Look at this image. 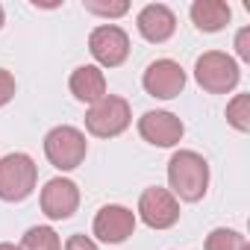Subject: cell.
I'll use <instances>...</instances> for the list:
<instances>
[{"mask_svg": "<svg viewBox=\"0 0 250 250\" xmlns=\"http://www.w3.org/2000/svg\"><path fill=\"white\" fill-rule=\"evenodd\" d=\"M168 186L177 200L197 203L209 188V162L194 150H177L168 162Z\"/></svg>", "mask_w": 250, "mask_h": 250, "instance_id": "cell-1", "label": "cell"}, {"mask_svg": "<svg viewBox=\"0 0 250 250\" xmlns=\"http://www.w3.org/2000/svg\"><path fill=\"white\" fill-rule=\"evenodd\" d=\"M39 183V165L27 153H6L0 159V200L21 203Z\"/></svg>", "mask_w": 250, "mask_h": 250, "instance_id": "cell-2", "label": "cell"}, {"mask_svg": "<svg viewBox=\"0 0 250 250\" xmlns=\"http://www.w3.org/2000/svg\"><path fill=\"white\" fill-rule=\"evenodd\" d=\"M130 124H133V109L118 94L100 97L85 112V130L94 139H115V136H121L124 130H127Z\"/></svg>", "mask_w": 250, "mask_h": 250, "instance_id": "cell-3", "label": "cell"}, {"mask_svg": "<svg viewBox=\"0 0 250 250\" xmlns=\"http://www.w3.org/2000/svg\"><path fill=\"white\" fill-rule=\"evenodd\" d=\"M194 80L209 94H229L238 85L241 71H238V62L232 56H227L221 50H206L194 62Z\"/></svg>", "mask_w": 250, "mask_h": 250, "instance_id": "cell-4", "label": "cell"}, {"mask_svg": "<svg viewBox=\"0 0 250 250\" xmlns=\"http://www.w3.org/2000/svg\"><path fill=\"white\" fill-rule=\"evenodd\" d=\"M88 153V142L85 136L77 130V127H68V124H62V127H53L47 136H44V156L53 168L59 171H74L83 165Z\"/></svg>", "mask_w": 250, "mask_h": 250, "instance_id": "cell-5", "label": "cell"}, {"mask_svg": "<svg viewBox=\"0 0 250 250\" xmlns=\"http://www.w3.org/2000/svg\"><path fill=\"white\" fill-rule=\"evenodd\" d=\"M88 50L100 68H118L130 56V36L118 24H100L88 36Z\"/></svg>", "mask_w": 250, "mask_h": 250, "instance_id": "cell-6", "label": "cell"}, {"mask_svg": "<svg viewBox=\"0 0 250 250\" xmlns=\"http://www.w3.org/2000/svg\"><path fill=\"white\" fill-rule=\"evenodd\" d=\"M139 218L150 229H171L180 221V200L159 186H150L139 197Z\"/></svg>", "mask_w": 250, "mask_h": 250, "instance_id": "cell-7", "label": "cell"}, {"mask_svg": "<svg viewBox=\"0 0 250 250\" xmlns=\"http://www.w3.org/2000/svg\"><path fill=\"white\" fill-rule=\"evenodd\" d=\"M142 85L150 97H159V100H174L183 88H186V71L180 62L174 59H156L147 65L145 77H142Z\"/></svg>", "mask_w": 250, "mask_h": 250, "instance_id": "cell-8", "label": "cell"}, {"mask_svg": "<svg viewBox=\"0 0 250 250\" xmlns=\"http://www.w3.org/2000/svg\"><path fill=\"white\" fill-rule=\"evenodd\" d=\"M42 212L50 218V221H68L77 209H80V188L74 180H65V177H53L44 183L42 188Z\"/></svg>", "mask_w": 250, "mask_h": 250, "instance_id": "cell-9", "label": "cell"}, {"mask_svg": "<svg viewBox=\"0 0 250 250\" xmlns=\"http://www.w3.org/2000/svg\"><path fill=\"white\" fill-rule=\"evenodd\" d=\"M94 235L106 244H121L127 241L133 232H136V212L127 209V206H118V203H109L103 206L97 215H94V224H91Z\"/></svg>", "mask_w": 250, "mask_h": 250, "instance_id": "cell-10", "label": "cell"}, {"mask_svg": "<svg viewBox=\"0 0 250 250\" xmlns=\"http://www.w3.org/2000/svg\"><path fill=\"white\" fill-rule=\"evenodd\" d=\"M186 127L174 112H145L139 118V136L153 147H174L180 145Z\"/></svg>", "mask_w": 250, "mask_h": 250, "instance_id": "cell-11", "label": "cell"}, {"mask_svg": "<svg viewBox=\"0 0 250 250\" xmlns=\"http://www.w3.org/2000/svg\"><path fill=\"white\" fill-rule=\"evenodd\" d=\"M136 27H139V33H142L145 42H150V44H165V42L174 36V30H177V15H174L165 3H147V6L139 12Z\"/></svg>", "mask_w": 250, "mask_h": 250, "instance_id": "cell-12", "label": "cell"}, {"mask_svg": "<svg viewBox=\"0 0 250 250\" xmlns=\"http://www.w3.org/2000/svg\"><path fill=\"white\" fill-rule=\"evenodd\" d=\"M68 88L80 103L91 106L100 97H106V77L97 65H80V68H74V74L68 80Z\"/></svg>", "mask_w": 250, "mask_h": 250, "instance_id": "cell-13", "label": "cell"}, {"mask_svg": "<svg viewBox=\"0 0 250 250\" xmlns=\"http://www.w3.org/2000/svg\"><path fill=\"white\" fill-rule=\"evenodd\" d=\"M232 9L224 0H194L191 3V21L200 33H218L229 24Z\"/></svg>", "mask_w": 250, "mask_h": 250, "instance_id": "cell-14", "label": "cell"}, {"mask_svg": "<svg viewBox=\"0 0 250 250\" xmlns=\"http://www.w3.org/2000/svg\"><path fill=\"white\" fill-rule=\"evenodd\" d=\"M21 250H62L53 227H30L21 238Z\"/></svg>", "mask_w": 250, "mask_h": 250, "instance_id": "cell-15", "label": "cell"}, {"mask_svg": "<svg viewBox=\"0 0 250 250\" xmlns=\"http://www.w3.org/2000/svg\"><path fill=\"white\" fill-rule=\"evenodd\" d=\"M227 124L238 133H250V94H235L227 103Z\"/></svg>", "mask_w": 250, "mask_h": 250, "instance_id": "cell-16", "label": "cell"}, {"mask_svg": "<svg viewBox=\"0 0 250 250\" xmlns=\"http://www.w3.org/2000/svg\"><path fill=\"white\" fill-rule=\"evenodd\" d=\"M247 244V238L238 232V229H227V227H218L206 235V244L203 250H241Z\"/></svg>", "mask_w": 250, "mask_h": 250, "instance_id": "cell-17", "label": "cell"}, {"mask_svg": "<svg viewBox=\"0 0 250 250\" xmlns=\"http://www.w3.org/2000/svg\"><path fill=\"white\" fill-rule=\"evenodd\" d=\"M85 12L91 15H100V18H121L130 12V3L127 0H109V3H100V0H85Z\"/></svg>", "mask_w": 250, "mask_h": 250, "instance_id": "cell-18", "label": "cell"}, {"mask_svg": "<svg viewBox=\"0 0 250 250\" xmlns=\"http://www.w3.org/2000/svg\"><path fill=\"white\" fill-rule=\"evenodd\" d=\"M15 77L9 74V71H3V68H0V106H6L12 97H15Z\"/></svg>", "mask_w": 250, "mask_h": 250, "instance_id": "cell-19", "label": "cell"}, {"mask_svg": "<svg viewBox=\"0 0 250 250\" xmlns=\"http://www.w3.org/2000/svg\"><path fill=\"white\" fill-rule=\"evenodd\" d=\"M235 53H238V59L250 62V27L238 30V36H235Z\"/></svg>", "mask_w": 250, "mask_h": 250, "instance_id": "cell-20", "label": "cell"}, {"mask_svg": "<svg viewBox=\"0 0 250 250\" xmlns=\"http://www.w3.org/2000/svg\"><path fill=\"white\" fill-rule=\"evenodd\" d=\"M65 250H97V244L88 238V235H71L68 241H65Z\"/></svg>", "mask_w": 250, "mask_h": 250, "instance_id": "cell-21", "label": "cell"}, {"mask_svg": "<svg viewBox=\"0 0 250 250\" xmlns=\"http://www.w3.org/2000/svg\"><path fill=\"white\" fill-rule=\"evenodd\" d=\"M0 250H21V244H12V241H0Z\"/></svg>", "mask_w": 250, "mask_h": 250, "instance_id": "cell-22", "label": "cell"}, {"mask_svg": "<svg viewBox=\"0 0 250 250\" xmlns=\"http://www.w3.org/2000/svg\"><path fill=\"white\" fill-rule=\"evenodd\" d=\"M3 21H6V12H3V6H0V27H3Z\"/></svg>", "mask_w": 250, "mask_h": 250, "instance_id": "cell-23", "label": "cell"}, {"mask_svg": "<svg viewBox=\"0 0 250 250\" xmlns=\"http://www.w3.org/2000/svg\"><path fill=\"white\" fill-rule=\"evenodd\" d=\"M241 250H250V244H244V247H241Z\"/></svg>", "mask_w": 250, "mask_h": 250, "instance_id": "cell-24", "label": "cell"}]
</instances>
